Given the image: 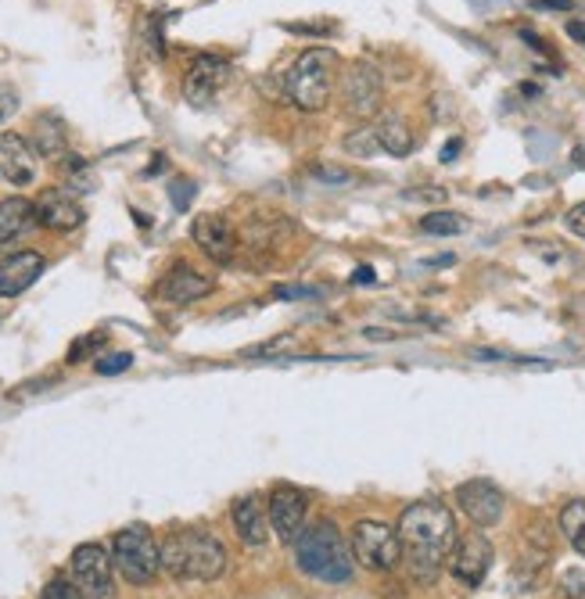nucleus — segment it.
Listing matches in <instances>:
<instances>
[{
  "instance_id": "f257e3e1",
  "label": "nucleus",
  "mask_w": 585,
  "mask_h": 599,
  "mask_svg": "<svg viewBox=\"0 0 585 599\" xmlns=\"http://www.w3.org/2000/svg\"><path fill=\"white\" fill-rule=\"evenodd\" d=\"M399 542H403V564L413 581L431 586L438 575L450 552L456 546V517L445 502L424 499L410 502L403 517H399Z\"/></svg>"
},
{
  "instance_id": "f03ea898",
  "label": "nucleus",
  "mask_w": 585,
  "mask_h": 599,
  "mask_svg": "<svg viewBox=\"0 0 585 599\" xmlns=\"http://www.w3.org/2000/svg\"><path fill=\"white\" fill-rule=\"evenodd\" d=\"M162 571L173 581H215L226 571V549L202 528L173 531L162 542Z\"/></svg>"
},
{
  "instance_id": "7ed1b4c3",
  "label": "nucleus",
  "mask_w": 585,
  "mask_h": 599,
  "mask_svg": "<svg viewBox=\"0 0 585 599\" xmlns=\"http://www.w3.org/2000/svg\"><path fill=\"white\" fill-rule=\"evenodd\" d=\"M295 564L299 571H305L316 581H327V586H342L352 578V546L342 539L334 520H316L313 528H305L295 539Z\"/></svg>"
},
{
  "instance_id": "20e7f679",
  "label": "nucleus",
  "mask_w": 585,
  "mask_h": 599,
  "mask_svg": "<svg viewBox=\"0 0 585 599\" xmlns=\"http://www.w3.org/2000/svg\"><path fill=\"white\" fill-rule=\"evenodd\" d=\"M337 54L331 48H310L295 58V65L284 72V94L302 112H323L334 94Z\"/></svg>"
},
{
  "instance_id": "39448f33",
  "label": "nucleus",
  "mask_w": 585,
  "mask_h": 599,
  "mask_svg": "<svg viewBox=\"0 0 585 599\" xmlns=\"http://www.w3.org/2000/svg\"><path fill=\"white\" fill-rule=\"evenodd\" d=\"M115 571L130 581V586H151L162 571V546L144 525H130L115 535L112 542Z\"/></svg>"
},
{
  "instance_id": "423d86ee",
  "label": "nucleus",
  "mask_w": 585,
  "mask_h": 599,
  "mask_svg": "<svg viewBox=\"0 0 585 599\" xmlns=\"http://www.w3.org/2000/svg\"><path fill=\"white\" fill-rule=\"evenodd\" d=\"M349 546H352V557L356 564H363L366 571H395L403 564V542H399V531L381 525V520H356L349 535Z\"/></svg>"
},
{
  "instance_id": "0eeeda50",
  "label": "nucleus",
  "mask_w": 585,
  "mask_h": 599,
  "mask_svg": "<svg viewBox=\"0 0 585 599\" xmlns=\"http://www.w3.org/2000/svg\"><path fill=\"white\" fill-rule=\"evenodd\" d=\"M342 104L352 119H374L384 109V75L371 61H352L342 72Z\"/></svg>"
},
{
  "instance_id": "6e6552de",
  "label": "nucleus",
  "mask_w": 585,
  "mask_h": 599,
  "mask_svg": "<svg viewBox=\"0 0 585 599\" xmlns=\"http://www.w3.org/2000/svg\"><path fill=\"white\" fill-rule=\"evenodd\" d=\"M115 560L98 542H83L72 549V581L87 599H112L115 596Z\"/></svg>"
},
{
  "instance_id": "1a4fd4ad",
  "label": "nucleus",
  "mask_w": 585,
  "mask_h": 599,
  "mask_svg": "<svg viewBox=\"0 0 585 599\" xmlns=\"http://www.w3.org/2000/svg\"><path fill=\"white\" fill-rule=\"evenodd\" d=\"M270 528L284 546H295V539L305 531V514H310V499L295 485H273L270 491Z\"/></svg>"
},
{
  "instance_id": "9d476101",
  "label": "nucleus",
  "mask_w": 585,
  "mask_h": 599,
  "mask_svg": "<svg viewBox=\"0 0 585 599\" xmlns=\"http://www.w3.org/2000/svg\"><path fill=\"white\" fill-rule=\"evenodd\" d=\"M191 237L194 244L202 248L205 258H212L215 266H230L238 258V230L230 226L226 216H215V212H202V216H194L191 223Z\"/></svg>"
},
{
  "instance_id": "9b49d317",
  "label": "nucleus",
  "mask_w": 585,
  "mask_h": 599,
  "mask_svg": "<svg viewBox=\"0 0 585 599\" xmlns=\"http://www.w3.org/2000/svg\"><path fill=\"white\" fill-rule=\"evenodd\" d=\"M492 557H496V549H492V542L485 539V535L467 531L464 539H456V546L450 552V571L460 586L478 589L488 575V567H492Z\"/></svg>"
},
{
  "instance_id": "f8f14e48",
  "label": "nucleus",
  "mask_w": 585,
  "mask_h": 599,
  "mask_svg": "<svg viewBox=\"0 0 585 599\" xmlns=\"http://www.w3.org/2000/svg\"><path fill=\"white\" fill-rule=\"evenodd\" d=\"M230 80V61L220 54H194V61L183 72V98H188L194 109L209 104Z\"/></svg>"
},
{
  "instance_id": "ddd939ff",
  "label": "nucleus",
  "mask_w": 585,
  "mask_h": 599,
  "mask_svg": "<svg viewBox=\"0 0 585 599\" xmlns=\"http://www.w3.org/2000/svg\"><path fill=\"white\" fill-rule=\"evenodd\" d=\"M456 506L464 510V517L471 520L474 528H496L503 520L506 499L492 481L474 478V481H464L456 488Z\"/></svg>"
},
{
  "instance_id": "4468645a",
  "label": "nucleus",
  "mask_w": 585,
  "mask_h": 599,
  "mask_svg": "<svg viewBox=\"0 0 585 599\" xmlns=\"http://www.w3.org/2000/svg\"><path fill=\"white\" fill-rule=\"evenodd\" d=\"M37 220H40V226L54 230V234H72V230L83 226L87 209H83L80 197H75V191L48 187L37 197Z\"/></svg>"
},
{
  "instance_id": "2eb2a0df",
  "label": "nucleus",
  "mask_w": 585,
  "mask_h": 599,
  "mask_svg": "<svg viewBox=\"0 0 585 599\" xmlns=\"http://www.w3.org/2000/svg\"><path fill=\"white\" fill-rule=\"evenodd\" d=\"M40 173V155L19 133H0V180L11 187H29Z\"/></svg>"
},
{
  "instance_id": "dca6fc26",
  "label": "nucleus",
  "mask_w": 585,
  "mask_h": 599,
  "mask_svg": "<svg viewBox=\"0 0 585 599\" xmlns=\"http://www.w3.org/2000/svg\"><path fill=\"white\" fill-rule=\"evenodd\" d=\"M43 270H48V258L40 252H11L0 258V298H19L40 281Z\"/></svg>"
},
{
  "instance_id": "f3484780",
  "label": "nucleus",
  "mask_w": 585,
  "mask_h": 599,
  "mask_svg": "<svg viewBox=\"0 0 585 599\" xmlns=\"http://www.w3.org/2000/svg\"><path fill=\"white\" fill-rule=\"evenodd\" d=\"M212 287H215L212 276L191 270L188 263H176L173 270L165 273V281L159 284V298L169 302V305H191L198 298L212 295Z\"/></svg>"
},
{
  "instance_id": "a211bd4d",
  "label": "nucleus",
  "mask_w": 585,
  "mask_h": 599,
  "mask_svg": "<svg viewBox=\"0 0 585 599\" xmlns=\"http://www.w3.org/2000/svg\"><path fill=\"white\" fill-rule=\"evenodd\" d=\"M230 517H234V531L244 546H252V549L266 546L273 528H270V514L263 510V502H259L255 496H241L234 502V510H230Z\"/></svg>"
},
{
  "instance_id": "6ab92c4d",
  "label": "nucleus",
  "mask_w": 585,
  "mask_h": 599,
  "mask_svg": "<svg viewBox=\"0 0 585 599\" xmlns=\"http://www.w3.org/2000/svg\"><path fill=\"white\" fill-rule=\"evenodd\" d=\"M33 226H40L37 202H29V197H22V194H11L0 202V244H11V241L26 237Z\"/></svg>"
},
{
  "instance_id": "aec40b11",
  "label": "nucleus",
  "mask_w": 585,
  "mask_h": 599,
  "mask_svg": "<svg viewBox=\"0 0 585 599\" xmlns=\"http://www.w3.org/2000/svg\"><path fill=\"white\" fill-rule=\"evenodd\" d=\"M374 133H377V144L381 151H389L392 159H406L413 148H417V136H413V126L399 115V112H384L374 122Z\"/></svg>"
},
{
  "instance_id": "412c9836",
  "label": "nucleus",
  "mask_w": 585,
  "mask_h": 599,
  "mask_svg": "<svg viewBox=\"0 0 585 599\" xmlns=\"http://www.w3.org/2000/svg\"><path fill=\"white\" fill-rule=\"evenodd\" d=\"M33 151L40 159L48 162H61L69 155V136H65V126L54 119V115H40L33 122Z\"/></svg>"
},
{
  "instance_id": "4be33fe9",
  "label": "nucleus",
  "mask_w": 585,
  "mask_h": 599,
  "mask_svg": "<svg viewBox=\"0 0 585 599\" xmlns=\"http://www.w3.org/2000/svg\"><path fill=\"white\" fill-rule=\"evenodd\" d=\"M561 531L564 539L575 546V552L585 557V499H572L561 510Z\"/></svg>"
},
{
  "instance_id": "5701e85b",
  "label": "nucleus",
  "mask_w": 585,
  "mask_h": 599,
  "mask_svg": "<svg viewBox=\"0 0 585 599\" xmlns=\"http://www.w3.org/2000/svg\"><path fill=\"white\" fill-rule=\"evenodd\" d=\"M421 230L431 237H456L467 230V220L460 216V212H450V209H438V212H427L421 220Z\"/></svg>"
},
{
  "instance_id": "b1692460",
  "label": "nucleus",
  "mask_w": 585,
  "mask_h": 599,
  "mask_svg": "<svg viewBox=\"0 0 585 599\" xmlns=\"http://www.w3.org/2000/svg\"><path fill=\"white\" fill-rule=\"evenodd\" d=\"M345 151L352 159H371V155H377L381 151V144H377V133H374V126H356L349 136H345Z\"/></svg>"
},
{
  "instance_id": "393cba45",
  "label": "nucleus",
  "mask_w": 585,
  "mask_h": 599,
  "mask_svg": "<svg viewBox=\"0 0 585 599\" xmlns=\"http://www.w3.org/2000/svg\"><path fill=\"white\" fill-rule=\"evenodd\" d=\"M557 592H561V599H585V571L582 567H567L557 581Z\"/></svg>"
},
{
  "instance_id": "a878e982",
  "label": "nucleus",
  "mask_w": 585,
  "mask_h": 599,
  "mask_svg": "<svg viewBox=\"0 0 585 599\" xmlns=\"http://www.w3.org/2000/svg\"><path fill=\"white\" fill-rule=\"evenodd\" d=\"M40 599H87L83 592H80V586H75L72 578H51L48 581V589H43V596Z\"/></svg>"
},
{
  "instance_id": "bb28decb",
  "label": "nucleus",
  "mask_w": 585,
  "mask_h": 599,
  "mask_svg": "<svg viewBox=\"0 0 585 599\" xmlns=\"http://www.w3.org/2000/svg\"><path fill=\"white\" fill-rule=\"evenodd\" d=\"M130 366H133L130 352H112V356H101V359L94 363V370H98L101 377H115V374H122V370H130Z\"/></svg>"
},
{
  "instance_id": "cd10ccee",
  "label": "nucleus",
  "mask_w": 585,
  "mask_h": 599,
  "mask_svg": "<svg viewBox=\"0 0 585 599\" xmlns=\"http://www.w3.org/2000/svg\"><path fill=\"white\" fill-rule=\"evenodd\" d=\"M310 176H316V180H323V183H352V180H356L345 165H313Z\"/></svg>"
},
{
  "instance_id": "c85d7f7f",
  "label": "nucleus",
  "mask_w": 585,
  "mask_h": 599,
  "mask_svg": "<svg viewBox=\"0 0 585 599\" xmlns=\"http://www.w3.org/2000/svg\"><path fill=\"white\" fill-rule=\"evenodd\" d=\"M19 90H14L11 83H0V126H4V122L19 112Z\"/></svg>"
},
{
  "instance_id": "c756f323",
  "label": "nucleus",
  "mask_w": 585,
  "mask_h": 599,
  "mask_svg": "<svg viewBox=\"0 0 585 599\" xmlns=\"http://www.w3.org/2000/svg\"><path fill=\"white\" fill-rule=\"evenodd\" d=\"M316 295H320L316 287H302V284H281V287L273 291L276 302H295V298L302 302V298H316Z\"/></svg>"
},
{
  "instance_id": "7c9ffc66",
  "label": "nucleus",
  "mask_w": 585,
  "mask_h": 599,
  "mask_svg": "<svg viewBox=\"0 0 585 599\" xmlns=\"http://www.w3.org/2000/svg\"><path fill=\"white\" fill-rule=\"evenodd\" d=\"M104 342V334H90V337H80L72 348H69V363H83L90 348H98Z\"/></svg>"
},
{
  "instance_id": "2f4dec72",
  "label": "nucleus",
  "mask_w": 585,
  "mask_h": 599,
  "mask_svg": "<svg viewBox=\"0 0 585 599\" xmlns=\"http://www.w3.org/2000/svg\"><path fill=\"white\" fill-rule=\"evenodd\" d=\"M564 226L572 230L575 237H582V241H585V202H578V205H572V209H567Z\"/></svg>"
},
{
  "instance_id": "473e14b6",
  "label": "nucleus",
  "mask_w": 585,
  "mask_h": 599,
  "mask_svg": "<svg viewBox=\"0 0 585 599\" xmlns=\"http://www.w3.org/2000/svg\"><path fill=\"white\" fill-rule=\"evenodd\" d=\"M410 202H445V191L442 187H431V191H406Z\"/></svg>"
},
{
  "instance_id": "72a5a7b5",
  "label": "nucleus",
  "mask_w": 585,
  "mask_h": 599,
  "mask_svg": "<svg viewBox=\"0 0 585 599\" xmlns=\"http://www.w3.org/2000/svg\"><path fill=\"white\" fill-rule=\"evenodd\" d=\"M194 194V187H191V183H173V202H176V209H183V205H188V197Z\"/></svg>"
},
{
  "instance_id": "f704fd0d",
  "label": "nucleus",
  "mask_w": 585,
  "mask_h": 599,
  "mask_svg": "<svg viewBox=\"0 0 585 599\" xmlns=\"http://www.w3.org/2000/svg\"><path fill=\"white\" fill-rule=\"evenodd\" d=\"M532 8H549V11H572V0H532Z\"/></svg>"
},
{
  "instance_id": "c9c22d12",
  "label": "nucleus",
  "mask_w": 585,
  "mask_h": 599,
  "mask_svg": "<svg viewBox=\"0 0 585 599\" xmlns=\"http://www.w3.org/2000/svg\"><path fill=\"white\" fill-rule=\"evenodd\" d=\"M567 37H572L575 43H582V48H585V22H582V19L567 22Z\"/></svg>"
},
{
  "instance_id": "e433bc0d",
  "label": "nucleus",
  "mask_w": 585,
  "mask_h": 599,
  "mask_svg": "<svg viewBox=\"0 0 585 599\" xmlns=\"http://www.w3.org/2000/svg\"><path fill=\"white\" fill-rule=\"evenodd\" d=\"M460 151H464V141H460V136H453V141L442 148V162H453Z\"/></svg>"
},
{
  "instance_id": "4c0bfd02",
  "label": "nucleus",
  "mask_w": 585,
  "mask_h": 599,
  "mask_svg": "<svg viewBox=\"0 0 585 599\" xmlns=\"http://www.w3.org/2000/svg\"><path fill=\"white\" fill-rule=\"evenodd\" d=\"M352 284H374V270L371 266H360L356 273H352Z\"/></svg>"
}]
</instances>
